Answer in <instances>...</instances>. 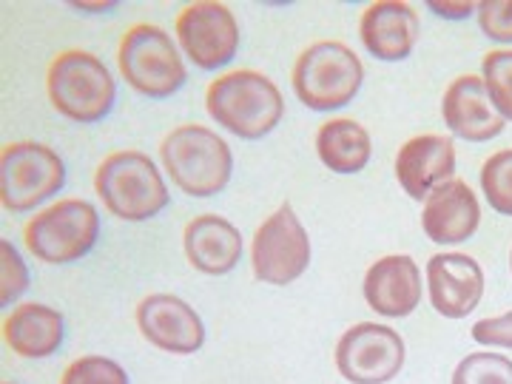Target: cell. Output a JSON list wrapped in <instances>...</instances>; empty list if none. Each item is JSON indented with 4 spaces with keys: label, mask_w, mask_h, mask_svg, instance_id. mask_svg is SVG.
Returning a JSON list of instances; mask_svg holds the SVG:
<instances>
[{
    "label": "cell",
    "mask_w": 512,
    "mask_h": 384,
    "mask_svg": "<svg viewBox=\"0 0 512 384\" xmlns=\"http://www.w3.org/2000/svg\"><path fill=\"white\" fill-rule=\"evenodd\" d=\"M63 316L40 302H29L12 311L3 322V339L23 359H49L63 345Z\"/></svg>",
    "instance_id": "20"
},
{
    "label": "cell",
    "mask_w": 512,
    "mask_h": 384,
    "mask_svg": "<svg viewBox=\"0 0 512 384\" xmlns=\"http://www.w3.org/2000/svg\"><path fill=\"white\" fill-rule=\"evenodd\" d=\"M177 40L197 69L217 72L237 57L239 23L225 3L200 0L180 12Z\"/></svg>",
    "instance_id": "11"
},
{
    "label": "cell",
    "mask_w": 512,
    "mask_h": 384,
    "mask_svg": "<svg viewBox=\"0 0 512 384\" xmlns=\"http://www.w3.org/2000/svg\"><path fill=\"white\" fill-rule=\"evenodd\" d=\"M336 367L353 384H387L404 367V339L390 325L359 322L342 333Z\"/></svg>",
    "instance_id": "10"
},
{
    "label": "cell",
    "mask_w": 512,
    "mask_h": 384,
    "mask_svg": "<svg viewBox=\"0 0 512 384\" xmlns=\"http://www.w3.org/2000/svg\"><path fill=\"white\" fill-rule=\"evenodd\" d=\"M66 185V165L43 143H12L0 154V202L6 211H35Z\"/></svg>",
    "instance_id": "8"
},
{
    "label": "cell",
    "mask_w": 512,
    "mask_h": 384,
    "mask_svg": "<svg viewBox=\"0 0 512 384\" xmlns=\"http://www.w3.org/2000/svg\"><path fill=\"white\" fill-rule=\"evenodd\" d=\"M3 384H12V382H3Z\"/></svg>",
    "instance_id": "32"
},
{
    "label": "cell",
    "mask_w": 512,
    "mask_h": 384,
    "mask_svg": "<svg viewBox=\"0 0 512 384\" xmlns=\"http://www.w3.org/2000/svg\"><path fill=\"white\" fill-rule=\"evenodd\" d=\"M183 248L194 271L208 276L231 274L242 259V234L237 225L217 217L202 214L185 225Z\"/></svg>",
    "instance_id": "19"
},
{
    "label": "cell",
    "mask_w": 512,
    "mask_h": 384,
    "mask_svg": "<svg viewBox=\"0 0 512 384\" xmlns=\"http://www.w3.org/2000/svg\"><path fill=\"white\" fill-rule=\"evenodd\" d=\"M205 109L217 126L237 134L239 140H262L279 126L285 100L271 77L239 69L222 74L208 86Z\"/></svg>",
    "instance_id": "1"
},
{
    "label": "cell",
    "mask_w": 512,
    "mask_h": 384,
    "mask_svg": "<svg viewBox=\"0 0 512 384\" xmlns=\"http://www.w3.org/2000/svg\"><path fill=\"white\" fill-rule=\"evenodd\" d=\"M441 117L450 134L467 143L495 140L507 126V120L495 111L487 86L478 74H461L450 83L441 100Z\"/></svg>",
    "instance_id": "15"
},
{
    "label": "cell",
    "mask_w": 512,
    "mask_h": 384,
    "mask_svg": "<svg viewBox=\"0 0 512 384\" xmlns=\"http://www.w3.org/2000/svg\"><path fill=\"white\" fill-rule=\"evenodd\" d=\"M365 66L353 49L336 40L308 46L293 66V92L311 111H339L362 89Z\"/></svg>",
    "instance_id": "4"
},
{
    "label": "cell",
    "mask_w": 512,
    "mask_h": 384,
    "mask_svg": "<svg viewBox=\"0 0 512 384\" xmlns=\"http://www.w3.org/2000/svg\"><path fill=\"white\" fill-rule=\"evenodd\" d=\"M94 191L117 220L146 222L165 211L168 188L154 160L143 151H117L94 174Z\"/></svg>",
    "instance_id": "3"
},
{
    "label": "cell",
    "mask_w": 512,
    "mask_h": 384,
    "mask_svg": "<svg viewBox=\"0 0 512 384\" xmlns=\"http://www.w3.org/2000/svg\"><path fill=\"white\" fill-rule=\"evenodd\" d=\"M117 66L128 86L151 100L177 94L188 80L177 43L165 29L151 23H137L123 35Z\"/></svg>",
    "instance_id": "6"
},
{
    "label": "cell",
    "mask_w": 512,
    "mask_h": 384,
    "mask_svg": "<svg viewBox=\"0 0 512 384\" xmlns=\"http://www.w3.org/2000/svg\"><path fill=\"white\" fill-rule=\"evenodd\" d=\"M456 174V146L447 134H419L396 154V180L410 200L424 202Z\"/></svg>",
    "instance_id": "14"
},
{
    "label": "cell",
    "mask_w": 512,
    "mask_h": 384,
    "mask_svg": "<svg viewBox=\"0 0 512 384\" xmlns=\"http://www.w3.org/2000/svg\"><path fill=\"white\" fill-rule=\"evenodd\" d=\"M365 302L376 316L404 319L421 305V271L407 254L376 259L365 274Z\"/></svg>",
    "instance_id": "16"
},
{
    "label": "cell",
    "mask_w": 512,
    "mask_h": 384,
    "mask_svg": "<svg viewBox=\"0 0 512 384\" xmlns=\"http://www.w3.org/2000/svg\"><path fill=\"white\" fill-rule=\"evenodd\" d=\"M137 328L154 348L188 356L205 345L200 313L171 293H151L137 305Z\"/></svg>",
    "instance_id": "12"
},
{
    "label": "cell",
    "mask_w": 512,
    "mask_h": 384,
    "mask_svg": "<svg viewBox=\"0 0 512 384\" xmlns=\"http://www.w3.org/2000/svg\"><path fill=\"white\" fill-rule=\"evenodd\" d=\"M481 225V202L464 180L439 185L421 208V228L436 245H461L473 237Z\"/></svg>",
    "instance_id": "17"
},
{
    "label": "cell",
    "mask_w": 512,
    "mask_h": 384,
    "mask_svg": "<svg viewBox=\"0 0 512 384\" xmlns=\"http://www.w3.org/2000/svg\"><path fill=\"white\" fill-rule=\"evenodd\" d=\"M165 174L188 197H214L234 174L231 146L208 126H180L160 146Z\"/></svg>",
    "instance_id": "2"
},
{
    "label": "cell",
    "mask_w": 512,
    "mask_h": 384,
    "mask_svg": "<svg viewBox=\"0 0 512 384\" xmlns=\"http://www.w3.org/2000/svg\"><path fill=\"white\" fill-rule=\"evenodd\" d=\"M453 384H512V359L501 353H470L458 362Z\"/></svg>",
    "instance_id": "24"
},
{
    "label": "cell",
    "mask_w": 512,
    "mask_h": 384,
    "mask_svg": "<svg viewBox=\"0 0 512 384\" xmlns=\"http://www.w3.org/2000/svg\"><path fill=\"white\" fill-rule=\"evenodd\" d=\"M316 154L333 174H356L370 163L373 143L362 123L350 117H333L316 134Z\"/></svg>",
    "instance_id": "21"
},
{
    "label": "cell",
    "mask_w": 512,
    "mask_h": 384,
    "mask_svg": "<svg viewBox=\"0 0 512 384\" xmlns=\"http://www.w3.org/2000/svg\"><path fill=\"white\" fill-rule=\"evenodd\" d=\"M60 384H128V373L109 356H80L66 367Z\"/></svg>",
    "instance_id": "25"
},
{
    "label": "cell",
    "mask_w": 512,
    "mask_h": 384,
    "mask_svg": "<svg viewBox=\"0 0 512 384\" xmlns=\"http://www.w3.org/2000/svg\"><path fill=\"white\" fill-rule=\"evenodd\" d=\"M476 18L493 43H512V0H484L478 3Z\"/></svg>",
    "instance_id": "27"
},
{
    "label": "cell",
    "mask_w": 512,
    "mask_h": 384,
    "mask_svg": "<svg viewBox=\"0 0 512 384\" xmlns=\"http://www.w3.org/2000/svg\"><path fill=\"white\" fill-rule=\"evenodd\" d=\"M0 262H3L0 265L3 268V274H0V305L6 308L29 288V268L9 239H0Z\"/></svg>",
    "instance_id": "26"
},
{
    "label": "cell",
    "mask_w": 512,
    "mask_h": 384,
    "mask_svg": "<svg viewBox=\"0 0 512 384\" xmlns=\"http://www.w3.org/2000/svg\"><path fill=\"white\" fill-rule=\"evenodd\" d=\"M481 80L493 100L495 111L512 120V49H495L481 63Z\"/></svg>",
    "instance_id": "23"
},
{
    "label": "cell",
    "mask_w": 512,
    "mask_h": 384,
    "mask_svg": "<svg viewBox=\"0 0 512 384\" xmlns=\"http://www.w3.org/2000/svg\"><path fill=\"white\" fill-rule=\"evenodd\" d=\"M478 180L490 208L504 217H512V148L495 151L493 157H487Z\"/></svg>",
    "instance_id": "22"
},
{
    "label": "cell",
    "mask_w": 512,
    "mask_h": 384,
    "mask_svg": "<svg viewBox=\"0 0 512 384\" xmlns=\"http://www.w3.org/2000/svg\"><path fill=\"white\" fill-rule=\"evenodd\" d=\"M49 100L63 117L74 123L103 120L117 100V83L109 66L92 52L69 49L49 66L46 77Z\"/></svg>",
    "instance_id": "5"
},
{
    "label": "cell",
    "mask_w": 512,
    "mask_h": 384,
    "mask_svg": "<svg viewBox=\"0 0 512 384\" xmlns=\"http://www.w3.org/2000/svg\"><path fill=\"white\" fill-rule=\"evenodd\" d=\"M254 276L268 285H291L311 265V237L299 222L291 202L279 205L256 228L251 245Z\"/></svg>",
    "instance_id": "9"
},
{
    "label": "cell",
    "mask_w": 512,
    "mask_h": 384,
    "mask_svg": "<svg viewBox=\"0 0 512 384\" xmlns=\"http://www.w3.org/2000/svg\"><path fill=\"white\" fill-rule=\"evenodd\" d=\"M476 9L478 3H430V12L450 20H467Z\"/></svg>",
    "instance_id": "29"
},
{
    "label": "cell",
    "mask_w": 512,
    "mask_h": 384,
    "mask_svg": "<svg viewBox=\"0 0 512 384\" xmlns=\"http://www.w3.org/2000/svg\"><path fill=\"white\" fill-rule=\"evenodd\" d=\"M77 9H83V12H109V9H114V3H103V6H97V3H80Z\"/></svg>",
    "instance_id": "30"
},
{
    "label": "cell",
    "mask_w": 512,
    "mask_h": 384,
    "mask_svg": "<svg viewBox=\"0 0 512 384\" xmlns=\"http://www.w3.org/2000/svg\"><path fill=\"white\" fill-rule=\"evenodd\" d=\"M473 339L487 348L512 350V311L490 316V319H478L473 325Z\"/></svg>",
    "instance_id": "28"
},
{
    "label": "cell",
    "mask_w": 512,
    "mask_h": 384,
    "mask_svg": "<svg viewBox=\"0 0 512 384\" xmlns=\"http://www.w3.org/2000/svg\"><path fill=\"white\" fill-rule=\"evenodd\" d=\"M510 271H512V251H510Z\"/></svg>",
    "instance_id": "31"
},
{
    "label": "cell",
    "mask_w": 512,
    "mask_h": 384,
    "mask_svg": "<svg viewBox=\"0 0 512 384\" xmlns=\"http://www.w3.org/2000/svg\"><path fill=\"white\" fill-rule=\"evenodd\" d=\"M427 296L444 319H464L484 296V271L473 256L436 254L427 262Z\"/></svg>",
    "instance_id": "13"
},
{
    "label": "cell",
    "mask_w": 512,
    "mask_h": 384,
    "mask_svg": "<svg viewBox=\"0 0 512 384\" xmlns=\"http://www.w3.org/2000/svg\"><path fill=\"white\" fill-rule=\"evenodd\" d=\"M421 23L416 9L404 0L370 3L359 23V37L370 55L384 63H399L413 55L419 43Z\"/></svg>",
    "instance_id": "18"
},
{
    "label": "cell",
    "mask_w": 512,
    "mask_h": 384,
    "mask_svg": "<svg viewBox=\"0 0 512 384\" xmlns=\"http://www.w3.org/2000/svg\"><path fill=\"white\" fill-rule=\"evenodd\" d=\"M26 248L49 265H69L92 254L100 239V214L92 202L63 200L43 208L23 228Z\"/></svg>",
    "instance_id": "7"
}]
</instances>
